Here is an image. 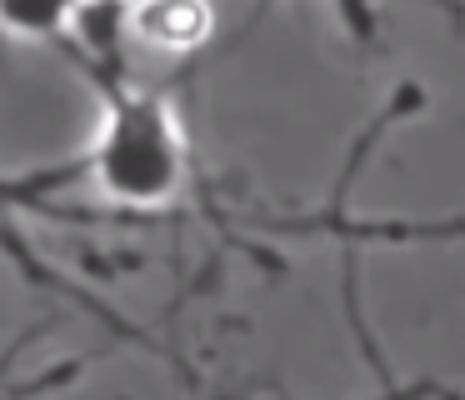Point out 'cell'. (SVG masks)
Returning a JSON list of instances; mask_svg holds the SVG:
<instances>
[{
    "label": "cell",
    "instance_id": "cell-1",
    "mask_svg": "<svg viewBox=\"0 0 465 400\" xmlns=\"http://www.w3.org/2000/svg\"><path fill=\"white\" fill-rule=\"evenodd\" d=\"M91 175L105 200L131 210H161L185 190V135L161 95H115L101 140L91 150Z\"/></svg>",
    "mask_w": 465,
    "mask_h": 400
},
{
    "label": "cell",
    "instance_id": "cell-2",
    "mask_svg": "<svg viewBox=\"0 0 465 400\" xmlns=\"http://www.w3.org/2000/svg\"><path fill=\"white\" fill-rule=\"evenodd\" d=\"M131 25L161 50H191L211 35V5L205 0H135Z\"/></svg>",
    "mask_w": 465,
    "mask_h": 400
},
{
    "label": "cell",
    "instance_id": "cell-3",
    "mask_svg": "<svg viewBox=\"0 0 465 400\" xmlns=\"http://www.w3.org/2000/svg\"><path fill=\"white\" fill-rule=\"evenodd\" d=\"M81 5L85 0H0V30L25 40H55L61 30H71Z\"/></svg>",
    "mask_w": 465,
    "mask_h": 400
}]
</instances>
